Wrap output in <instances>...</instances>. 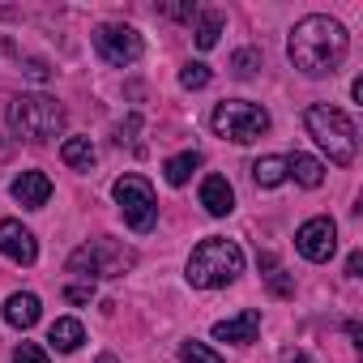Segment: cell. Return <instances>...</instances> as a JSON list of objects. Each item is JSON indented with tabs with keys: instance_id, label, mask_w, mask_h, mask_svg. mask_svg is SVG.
I'll return each instance as SVG.
<instances>
[{
	"instance_id": "6da1fadb",
	"label": "cell",
	"mask_w": 363,
	"mask_h": 363,
	"mask_svg": "<svg viewBox=\"0 0 363 363\" xmlns=\"http://www.w3.org/2000/svg\"><path fill=\"white\" fill-rule=\"evenodd\" d=\"M346 52H350V35H346V26H342L337 18H329V13H308V18H299L295 30H291V39H286L291 65H295L299 73H308V77H333L337 65L346 60Z\"/></svg>"
},
{
	"instance_id": "7a4b0ae2",
	"label": "cell",
	"mask_w": 363,
	"mask_h": 363,
	"mask_svg": "<svg viewBox=\"0 0 363 363\" xmlns=\"http://www.w3.org/2000/svg\"><path fill=\"white\" fill-rule=\"evenodd\" d=\"M240 274H244V252H240L235 240H223V235L201 240V244L193 248L189 265H184V278H189V286H197V291H218V286L235 282Z\"/></svg>"
},
{
	"instance_id": "3957f363",
	"label": "cell",
	"mask_w": 363,
	"mask_h": 363,
	"mask_svg": "<svg viewBox=\"0 0 363 363\" xmlns=\"http://www.w3.org/2000/svg\"><path fill=\"white\" fill-rule=\"evenodd\" d=\"M303 124H308V137L329 154V162H337V167H350L354 162V120L342 107L312 103L303 111Z\"/></svg>"
},
{
	"instance_id": "277c9868",
	"label": "cell",
	"mask_w": 363,
	"mask_h": 363,
	"mask_svg": "<svg viewBox=\"0 0 363 363\" xmlns=\"http://www.w3.org/2000/svg\"><path fill=\"white\" fill-rule=\"evenodd\" d=\"M133 265H137V248H128V244H120L111 235H94V240H86L82 248L69 252V274H82L86 282L124 278Z\"/></svg>"
},
{
	"instance_id": "5b68a950",
	"label": "cell",
	"mask_w": 363,
	"mask_h": 363,
	"mask_svg": "<svg viewBox=\"0 0 363 363\" xmlns=\"http://www.w3.org/2000/svg\"><path fill=\"white\" fill-rule=\"evenodd\" d=\"M69 124V111L52 94H18L9 103V128L26 141H52Z\"/></svg>"
},
{
	"instance_id": "8992f818",
	"label": "cell",
	"mask_w": 363,
	"mask_h": 363,
	"mask_svg": "<svg viewBox=\"0 0 363 363\" xmlns=\"http://www.w3.org/2000/svg\"><path fill=\"white\" fill-rule=\"evenodd\" d=\"M210 124H214L218 137H227L235 145H248V141H257V137L269 133V111L261 103H248V99H227V103L214 107Z\"/></svg>"
},
{
	"instance_id": "52a82bcc",
	"label": "cell",
	"mask_w": 363,
	"mask_h": 363,
	"mask_svg": "<svg viewBox=\"0 0 363 363\" xmlns=\"http://www.w3.org/2000/svg\"><path fill=\"white\" fill-rule=\"evenodd\" d=\"M111 193H116V206H120L124 223L137 235H150L158 227V197H154L145 175H120L116 184H111Z\"/></svg>"
},
{
	"instance_id": "ba28073f",
	"label": "cell",
	"mask_w": 363,
	"mask_h": 363,
	"mask_svg": "<svg viewBox=\"0 0 363 363\" xmlns=\"http://www.w3.org/2000/svg\"><path fill=\"white\" fill-rule=\"evenodd\" d=\"M94 52H99L103 65H111V69H128V65L141 60L145 43H141V35H137L133 26H124V22H103V26L94 30Z\"/></svg>"
},
{
	"instance_id": "9c48e42d",
	"label": "cell",
	"mask_w": 363,
	"mask_h": 363,
	"mask_svg": "<svg viewBox=\"0 0 363 363\" xmlns=\"http://www.w3.org/2000/svg\"><path fill=\"white\" fill-rule=\"evenodd\" d=\"M295 248H299V257L303 261H312V265H325L333 252H337V227H333V218H308L299 231H295Z\"/></svg>"
},
{
	"instance_id": "30bf717a",
	"label": "cell",
	"mask_w": 363,
	"mask_h": 363,
	"mask_svg": "<svg viewBox=\"0 0 363 363\" xmlns=\"http://www.w3.org/2000/svg\"><path fill=\"white\" fill-rule=\"evenodd\" d=\"M0 257H9L13 265H35L39 261L35 231H26L18 218H0Z\"/></svg>"
},
{
	"instance_id": "8fae6325",
	"label": "cell",
	"mask_w": 363,
	"mask_h": 363,
	"mask_svg": "<svg viewBox=\"0 0 363 363\" xmlns=\"http://www.w3.org/2000/svg\"><path fill=\"white\" fill-rule=\"evenodd\" d=\"M9 193H13L18 206H26V210H43L48 197H52V179H48L43 171H22L13 184H9Z\"/></svg>"
},
{
	"instance_id": "7c38bea8",
	"label": "cell",
	"mask_w": 363,
	"mask_h": 363,
	"mask_svg": "<svg viewBox=\"0 0 363 363\" xmlns=\"http://www.w3.org/2000/svg\"><path fill=\"white\" fill-rule=\"evenodd\" d=\"M201 206H206V214H214V218H227V214L235 210V189H231L227 175H206V179H201Z\"/></svg>"
},
{
	"instance_id": "4fadbf2b",
	"label": "cell",
	"mask_w": 363,
	"mask_h": 363,
	"mask_svg": "<svg viewBox=\"0 0 363 363\" xmlns=\"http://www.w3.org/2000/svg\"><path fill=\"white\" fill-rule=\"evenodd\" d=\"M257 333H261V312H257V308H244L240 316L214 325V337H218V342H240V346H248V342H257Z\"/></svg>"
},
{
	"instance_id": "5bb4252c",
	"label": "cell",
	"mask_w": 363,
	"mask_h": 363,
	"mask_svg": "<svg viewBox=\"0 0 363 363\" xmlns=\"http://www.w3.org/2000/svg\"><path fill=\"white\" fill-rule=\"evenodd\" d=\"M39 316H43V303H39L35 291H13V295L5 299V325H13V329H30Z\"/></svg>"
},
{
	"instance_id": "9a60e30c",
	"label": "cell",
	"mask_w": 363,
	"mask_h": 363,
	"mask_svg": "<svg viewBox=\"0 0 363 363\" xmlns=\"http://www.w3.org/2000/svg\"><path fill=\"white\" fill-rule=\"evenodd\" d=\"M48 342H52V350L73 354V350H82V342H86V325H82V320H73V316H60V320H52Z\"/></svg>"
},
{
	"instance_id": "2e32d148",
	"label": "cell",
	"mask_w": 363,
	"mask_h": 363,
	"mask_svg": "<svg viewBox=\"0 0 363 363\" xmlns=\"http://www.w3.org/2000/svg\"><path fill=\"white\" fill-rule=\"evenodd\" d=\"M286 179H295L303 189H320L325 184V167L312 154H286Z\"/></svg>"
},
{
	"instance_id": "e0dca14e",
	"label": "cell",
	"mask_w": 363,
	"mask_h": 363,
	"mask_svg": "<svg viewBox=\"0 0 363 363\" xmlns=\"http://www.w3.org/2000/svg\"><path fill=\"white\" fill-rule=\"evenodd\" d=\"M201 162H206V158H201V150H184V154L167 158V162H162V175H167V184H171V189H184L189 179H193V171H197Z\"/></svg>"
},
{
	"instance_id": "ac0fdd59",
	"label": "cell",
	"mask_w": 363,
	"mask_h": 363,
	"mask_svg": "<svg viewBox=\"0 0 363 363\" xmlns=\"http://www.w3.org/2000/svg\"><path fill=\"white\" fill-rule=\"evenodd\" d=\"M252 184L257 189H278L286 184V154H265L252 162Z\"/></svg>"
},
{
	"instance_id": "d6986e66",
	"label": "cell",
	"mask_w": 363,
	"mask_h": 363,
	"mask_svg": "<svg viewBox=\"0 0 363 363\" xmlns=\"http://www.w3.org/2000/svg\"><path fill=\"white\" fill-rule=\"evenodd\" d=\"M60 158H65V167H73V171H90L99 154H94L90 137H65V145H60Z\"/></svg>"
},
{
	"instance_id": "ffe728a7",
	"label": "cell",
	"mask_w": 363,
	"mask_h": 363,
	"mask_svg": "<svg viewBox=\"0 0 363 363\" xmlns=\"http://www.w3.org/2000/svg\"><path fill=\"white\" fill-rule=\"evenodd\" d=\"M193 35H197V48H201V52H210V48L218 43V35H223V13H218V9H201V13H197V30H193Z\"/></svg>"
},
{
	"instance_id": "44dd1931",
	"label": "cell",
	"mask_w": 363,
	"mask_h": 363,
	"mask_svg": "<svg viewBox=\"0 0 363 363\" xmlns=\"http://www.w3.org/2000/svg\"><path fill=\"white\" fill-rule=\"evenodd\" d=\"M261 269H265V282H269V291H274V295H282V299H286V295L295 291V286H291V278L282 274V265H278L269 252H261Z\"/></svg>"
},
{
	"instance_id": "7402d4cb",
	"label": "cell",
	"mask_w": 363,
	"mask_h": 363,
	"mask_svg": "<svg viewBox=\"0 0 363 363\" xmlns=\"http://www.w3.org/2000/svg\"><path fill=\"white\" fill-rule=\"evenodd\" d=\"M179 363H223V354H218V350H210L206 342L189 337V342H179Z\"/></svg>"
},
{
	"instance_id": "603a6c76",
	"label": "cell",
	"mask_w": 363,
	"mask_h": 363,
	"mask_svg": "<svg viewBox=\"0 0 363 363\" xmlns=\"http://www.w3.org/2000/svg\"><path fill=\"white\" fill-rule=\"evenodd\" d=\"M179 86H184V90H206V86H210V65L189 60L184 69H179Z\"/></svg>"
},
{
	"instance_id": "cb8c5ba5",
	"label": "cell",
	"mask_w": 363,
	"mask_h": 363,
	"mask_svg": "<svg viewBox=\"0 0 363 363\" xmlns=\"http://www.w3.org/2000/svg\"><path fill=\"white\" fill-rule=\"evenodd\" d=\"M257 69H261V52L257 48H240L231 56V73L235 77H257Z\"/></svg>"
},
{
	"instance_id": "d4e9b609",
	"label": "cell",
	"mask_w": 363,
	"mask_h": 363,
	"mask_svg": "<svg viewBox=\"0 0 363 363\" xmlns=\"http://www.w3.org/2000/svg\"><path fill=\"white\" fill-rule=\"evenodd\" d=\"M13 363H48V350L35 346V342H22V346L13 350Z\"/></svg>"
},
{
	"instance_id": "484cf974",
	"label": "cell",
	"mask_w": 363,
	"mask_h": 363,
	"mask_svg": "<svg viewBox=\"0 0 363 363\" xmlns=\"http://www.w3.org/2000/svg\"><path fill=\"white\" fill-rule=\"evenodd\" d=\"M65 299H69V303H90V299H94V282H73V286H65Z\"/></svg>"
},
{
	"instance_id": "4316f807",
	"label": "cell",
	"mask_w": 363,
	"mask_h": 363,
	"mask_svg": "<svg viewBox=\"0 0 363 363\" xmlns=\"http://www.w3.org/2000/svg\"><path fill=\"white\" fill-rule=\"evenodd\" d=\"M171 18H197V5H167Z\"/></svg>"
},
{
	"instance_id": "83f0119b",
	"label": "cell",
	"mask_w": 363,
	"mask_h": 363,
	"mask_svg": "<svg viewBox=\"0 0 363 363\" xmlns=\"http://www.w3.org/2000/svg\"><path fill=\"white\" fill-rule=\"evenodd\" d=\"M359 269H363V252H350V257H346V274L359 278Z\"/></svg>"
},
{
	"instance_id": "f1b7e54d",
	"label": "cell",
	"mask_w": 363,
	"mask_h": 363,
	"mask_svg": "<svg viewBox=\"0 0 363 363\" xmlns=\"http://www.w3.org/2000/svg\"><path fill=\"white\" fill-rule=\"evenodd\" d=\"M278 363H312V359H308L303 350H282V359H278Z\"/></svg>"
},
{
	"instance_id": "f546056e",
	"label": "cell",
	"mask_w": 363,
	"mask_h": 363,
	"mask_svg": "<svg viewBox=\"0 0 363 363\" xmlns=\"http://www.w3.org/2000/svg\"><path fill=\"white\" fill-rule=\"evenodd\" d=\"M99 363H120V359H116V354H107V350H103V354H99Z\"/></svg>"
}]
</instances>
